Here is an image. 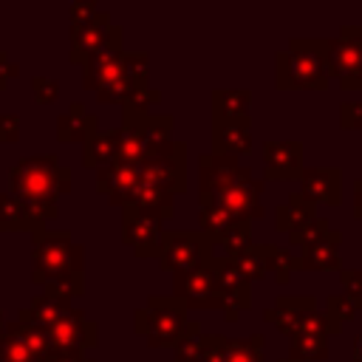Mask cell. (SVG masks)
Here are the masks:
<instances>
[{"mask_svg":"<svg viewBox=\"0 0 362 362\" xmlns=\"http://www.w3.org/2000/svg\"><path fill=\"white\" fill-rule=\"evenodd\" d=\"M31 280L48 294L79 297L85 291V249L71 240V232L42 226L31 232Z\"/></svg>","mask_w":362,"mask_h":362,"instance_id":"obj_1","label":"cell"},{"mask_svg":"<svg viewBox=\"0 0 362 362\" xmlns=\"http://www.w3.org/2000/svg\"><path fill=\"white\" fill-rule=\"evenodd\" d=\"M328 40L291 37L274 57V85L280 90H322L328 85Z\"/></svg>","mask_w":362,"mask_h":362,"instance_id":"obj_2","label":"cell"},{"mask_svg":"<svg viewBox=\"0 0 362 362\" xmlns=\"http://www.w3.org/2000/svg\"><path fill=\"white\" fill-rule=\"evenodd\" d=\"M8 184L23 206H57V201L71 192V170L54 153L28 156L11 167Z\"/></svg>","mask_w":362,"mask_h":362,"instance_id":"obj_3","label":"cell"},{"mask_svg":"<svg viewBox=\"0 0 362 362\" xmlns=\"http://www.w3.org/2000/svg\"><path fill=\"white\" fill-rule=\"evenodd\" d=\"M189 308L178 297L150 294L141 308L133 311V328L153 348H175L189 325Z\"/></svg>","mask_w":362,"mask_h":362,"instance_id":"obj_4","label":"cell"},{"mask_svg":"<svg viewBox=\"0 0 362 362\" xmlns=\"http://www.w3.org/2000/svg\"><path fill=\"white\" fill-rule=\"evenodd\" d=\"M215 257L212 240L198 229H167L158 246V263L164 272H189Z\"/></svg>","mask_w":362,"mask_h":362,"instance_id":"obj_5","label":"cell"},{"mask_svg":"<svg viewBox=\"0 0 362 362\" xmlns=\"http://www.w3.org/2000/svg\"><path fill=\"white\" fill-rule=\"evenodd\" d=\"M328 76L342 90H362V25H342L328 40Z\"/></svg>","mask_w":362,"mask_h":362,"instance_id":"obj_6","label":"cell"},{"mask_svg":"<svg viewBox=\"0 0 362 362\" xmlns=\"http://www.w3.org/2000/svg\"><path fill=\"white\" fill-rule=\"evenodd\" d=\"M173 297H178L187 308H226V297L218 286L212 257L189 272L173 274Z\"/></svg>","mask_w":362,"mask_h":362,"instance_id":"obj_7","label":"cell"},{"mask_svg":"<svg viewBox=\"0 0 362 362\" xmlns=\"http://www.w3.org/2000/svg\"><path fill=\"white\" fill-rule=\"evenodd\" d=\"M141 181H150L173 195L187 192V144L173 141L156 156L144 158L141 164Z\"/></svg>","mask_w":362,"mask_h":362,"instance_id":"obj_8","label":"cell"},{"mask_svg":"<svg viewBox=\"0 0 362 362\" xmlns=\"http://www.w3.org/2000/svg\"><path fill=\"white\" fill-rule=\"evenodd\" d=\"M260 192H263V181L255 178L252 170H246L235 184H229L226 189L215 192V195H204L212 198L221 209H226L235 221H257L263 218V204H260Z\"/></svg>","mask_w":362,"mask_h":362,"instance_id":"obj_9","label":"cell"},{"mask_svg":"<svg viewBox=\"0 0 362 362\" xmlns=\"http://www.w3.org/2000/svg\"><path fill=\"white\" fill-rule=\"evenodd\" d=\"M161 218L139 209V206H124L122 209V243L133 249L136 257H158L161 246Z\"/></svg>","mask_w":362,"mask_h":362,"instance_id":"obj_10","label":"cell"},{"mask_svg":"<svg viewBox=\"0 0 362 362\" xmlns=\"http://www.w3.org/2000/svg\"><path fill=\"white\" fill-rule=\"evenodd\" d=\"M122 37H124V28L116 25L110 42H107L96 57H90V59L82 65V85H85L88 90L96 93L99 88H105V85H110V82H116V79H122V76L127 74V68H124L127 51H124V45H122Z\"/></svg>","mask_w":362,"mask_h":362,"instance_id":"obj_11","label":"cell"},{"mask_svg":"<svg viewBox=\"0 0 362 362\" xmlns=\"http://www.w3.org/2000/svg\"><path fill=\"white\" fill-rule=\"evenodd\" d=\"M45 334H48L51 348L59 354H85L88 348H96L99 342V325L90 317H85L82 308H74L65 320L51 325Z\"/></svg>","mask_w":362,"mask_h":362,"instance_id":"obj_12","label":"cell"},{"mask_svg":"<svg viewBox=\"0 0 362 362\" xmlns=\"http://www.w3.org/2000/svg\"><path fill=\"white\" fill-rule=\"evenodd\" d=\"M263 334H252L243 339L204 334V356L201 362H263Z\"/></svg>","mask_w":362,"mask_h":362,"instance_id":"obj_13","label":"cell"},{"mask_svg":"<svg viewBox=\"0 0 362 362\" xmlns=\"http://www.w3.org/2000/svg\"><path fill=\"white\" fill-rule=\"evenodd\" d=\"M303 144L300 141H263V178L291 181L303 173Z\"/></svg>","mask_w":362,"mask_h":362,"instance_id":"obj_14","label":"cell"},{"mask_svg":"<svg viewBox=\"0 0 362 362\" xmlns=\"http://www.w3.org/2000/svg\"><path fill=\"white\" fill-rule=\"evenodd\" d=\"M249 167H243L235 156H215L201 153L198 156V195H215L235 184Z\"/></svg>","mask_w":362,"mask_h":362,"instance_id":"obj_15","label":"cell"},{"mask_svg":"<svg viewBox=\"0 0 362 362\" xmlns=\"http://www.w3.org/2000/svg\"><path fill=\"white\" fill-rule=\"evenodd\" d=\"M139 181H141V167L139 164L113 161V164L96 170V192L107 195V201L122 206V209L133 201V192H136Z\"/></svg>","mask_w":362,"mask_h":362,"instance_id":"obj_16","label":"cell"},{"mask_svg":"<svg viewBox=\"0 0 362 362\" xmlns=\"http://www.w3.org/2000/svg\"><path fill=\"white\" fill-rule=\"evenodd\" d=\"M113 23L107 11H99L88 25L82 28H71V62L74 65H85L90 57H96L113 37Z\"/></svg>","mask_w":362,"mask_h":362,"instance_id":"obj_17","label":"cell"},{"mask_svg":"<svg viewBox=\"0 0 362 362\" xmlns=\"http://www.w3.org/2000/svg\"><path fill=\"white\" fill-rule=\"evenodd\" d=\"M300 192L311 204H342V170L339 167H303L300 173Z\"/></svg>","mask_w":362,"mask_h":362,"instance_id":"obj_18","label":"cell"},{"mask_svg":"<svg viewBox=\"0 0 362 362\" xmlns=\"http://www.w3.org/2000/svg\"><path fill=\"white\" fill-rule=\"evenodd\" d=\"M317 311V297L305 294V297H277L274 305H269L263 311V320L272 322L280 334L294 337L303 331V322L308 314Z\"/></svg>","mask_w":362,"mask_h":362,"instance_id":"obj_19","label":"cell"},{"mask_svg":"<svg viewBox=\"0 0 362 362\" xmlns=\"http://www.w3.org/2000/svg\"><path fill=\"white\" fill-rule=\"evenodd\" d=\"M252 150V119H221L212 116V153L215 156H246Z\"/></svg>","mask_w":362,"mask_h":362,"instance_id":"obj_20","label":"cell"},{"mask_svg":"<svg viewBox=\"0 0 362 362\" xmlns=\"http://www.w3.org/2000/svg\"><path fill=\"white\" fill-rule=\"evenodd\" d=\"M76 305L71 303V297H62V294H37L25 308H20L17 320L20 322H28V325H37L42 331H48L51 325H57L59 320H65Z\"/></svg>","mask_w":362,"mask_h":362,"instance_id":"obj_21","label":"cell"},{"mask_svg":"<svg viewBox=\"0 0 362 362\" xmlns=\"http://www.w3.org/2000/svg\"><path fill=\"white\" fill-rule=\"evenodd\" d=\"M339 246H342V232L331 229L322 240H317L308 249H300V269L308 272H328V269H342V257H339Z\"/></svg>","mask_w":362,"mask_h":362,"instance_id":"obj_22","label":"cell"},{"mask_svg":"<svg viewBox=\"0 0 362 362\" xmlns=\"http://www.w3.org/2000/svg\"><path fill=\"white\" fill-rule=\"evenodd\" d=\"M119 156V127L110 130H96L82 141V164L90 170H102L113 164Z\"/></svg>","mask_w":362,"mask_h":362,"instance_id":"obj_23","label":"cell"},{"mask_svg":"<svg viewBox=\"0 0 362 362\" xmlns=\"http://www.w3.org/2000/svg\"><path fill=\"white\" fill-rule=\"evenodd\" d=\"M96 124H99V119L93 113H88L82 102H71L68 113L57 116V139L62 144L85 141L90 133H96Z\"/></svg>","mask_w":362,"mask_h":362,"instance_id":"obj_24","label":"cell"},{"mask_svg":"<svg viewBox=\"0 0 362 362\" xmlns=\"http://www.w3.org/2000/svg\"><path fill=\"white\" fill-rule=\"evenodd\" d=\"M314 218H317V204H311V201L297 189V192L288 195L286 204H280V206L274 209V229L288 235V232L300 229L303 223H308V221H314Z\"/></svg>","mask_w":362,"mask_h":362,"instance_id":"obj_25","label":"cell"},{"mask_svg":"<svg viewBox=\"0 0 362 362\" xmlns=\"http://www.w3.org/2000/svg\"><path fill=\"white\" fill-rule=\"evenodd\" d=\"M127 206H139V209H144V212H150L161 221H170L175 215V195L150 184V181H139V187L133 192V201Z\"/></svg>","mask_w":362,"mask_h":362,"instance_id":"obj_26","label":"cell"},{"mask_svg":"<svg viewBox=\"0 0 362 362\" xmlns=\"http://www.w3.org/2000/svg\"><path fill=\"white\" fill-rule=\"evenodd\" d=\"M252 90L246 88H218L212 90V116L221 119H252Z\"/></svg>","mask_w":362,"mask_h":362,"instance_id":"obj_27","label":"cell"},{"mask_svg":"<svg viewBox=\"0 0 362 362\" xmlns=\"http://www.w3.org/2000/svg\"><path fill=\"white\" fill-rule=\"evenodd\" d=\"M173 127H175V119L167 116V113H150L144 119V158L156 156L158 150H164L167 144H173Z\"/></svg>","mask_w":362,"mask_h":362,"instance_id":"obj_28","label":"cell"},{"mask_svg":"<svg viewBox=\"0 0 362 362\" xmlns=\"http://www.w3.org/2000/svg\"><path fill=\"white\" fill-rule=\"evenodd\" d=\"M212 246H215V255L235 260L238 255H243L252 246V223L249 221L232 223L226 232H221L218 238H212Z\"/></svg>","mask_w":362,"mask_h":362,"instance_id":"obj_29","label":"cell"},{"mask_svg":"<svg viewBox=\"0 0 362 362\" xmlns=\"http://www.w3.org/2000/svg\"><path fill=\"white\" fill-rule=\"evenodd\" d=\"M232 223H238L226 209H221L212 198L198 195V232H204L209 240L218 238L221 232H226Z\"/></svg>","mask_w":362,"mask_h":362,"instance_id":"obj_30","label":"cell"},{"mask_svg":"<svg viewBox=\"0 0 362 362\" xmlns=\"http://www.w3.org/2000/svg\"><path fill=\"white\" fill-rule=\"evenodd\" d=\"M288 359L294 362H322L328 359V337L322 334H294L288 342Z\"/></svg>","mask_w":362,"mask_h":362,"instance_id":"obj_31","label":"cell"},{"mask_svg":"<svg viewBox=\"0 0 362 362\" xmlns=\"http://www.w3.org/2000/svg\"><path fill=\"white\" fill-rule=\"evenodd\" d=\"M0 232H34L23 201L11 192H0Z\"/></svg>","mask_w":362,"mask_h":362,"instance_id":"obj_32","label":"cell"},{"mask_svg":"<svg viewBox=\"0 0 362 362\" xmlns=\"http://www.w3.org/2000/svg\"><path fill=\"white\" fill-rule=\"evenodd\" d=\"M266 266L274 274V280L283 286V283L291 280V272L300 269V257L291 249H283L277 243H266Z\"/></svg>","mask_w":362,"mask_h":362,"instance_id":"obj_33","label":"cell"},{"mask_svg":"<svg viewBox=\"0 0 362 362\" xmlns=\"http://www.w3.org/2000/svg\"><path fill=\"white\" fill-rule=\"evenodd\" d=\"M235 269L249 280V283H255V280H263L266 274H269V266H266V243H252L243 255H238L235 260Z\"/></svg>","mask_w":362,"mask_h":362,"instance_id":"obj_34","label":"cell"},{"mask_svg":"<svg viewBox=\"0 0 362 362\" xmlns=\"http://www.w3.org/2000/svg\"><path fill=\"white\" fill-rule=\"evenodd\" d=\"M173 351H175L173 362H201V356H204V331H201V325L195 320H189L181 342Z\"/></svg>","mask_w":362,"mask_h":362,"instance_id":"obj_35","label":"cell"},{"mask_svg":"<svg viewBox=\"0 0 362 362\" xmlns=\"http://www.w3.org/2000/svg\"><path fill=\"white\" fill-rule=\"evenodd\" d=\"M328 232H331L328 218H320V215H317L314 221H308V223H303L300 229L288 232V243H291L294 249H308V246H314L317 240H322Z\"/></svg>","mask_w":362,"mask_h":362,"instance_id":"obj_36","label":"cell"},{"mask_svg":"<svg viewBox=\"0 0 362 362\" xmlns=\"http://www.w3.org/2000/svg\"><path fill=\"white\" fill-rule=\"evenodd\" d=\"M0 362H37V359L23 345V339L6 328L3 337H0Z\"/></svg>","mask_w":362,"mask_h":362,"instance_id":"obj_37","label":"cell"},{"mask_svg":"<svg viewBox=\"0 0 362 362\" xmlns=\"http://www.w3.org/2000/svg\"><path fill=\"white\" fill-rule=\"evenodd\" d=\"M124 65H127L130 82H133L139 90H144V88H147V76H150V57H147V51H127Z\"/></svg>","mask_w":362,"mask_h":362,"instance_id":"obj_38","label":"cell"},{"mask_svg":"<svg viewBox=\"0 0 362 362\" xmlns=\"http://www.w3.org/2000/svg\"><path fill=\"white\" fill-rule=\"evenodd\" d=\"M31 90H34V99L40 105H51L59 99V82L54 76H42V74L31 76Z\"/></svg>","mask_w":362,"mask_h":362,"instance_id":"obj_39","label":"cell"},{"mask_svg":"<svg viewBox=\"0 0 362 362\" xmlns=\"http://www.w3.org/2000/svg\"><path fill=\"white\" fill-rule=\"evenodd\" d=\"M339 283L345 288V297H351L356 311H362V269H339Z\"/></svg>","mask_w":362,"mask_h":362,"instance_id":"obj_40","label":"cell"},{"mask_svg":"<svg viewBox=\"0 0 362 362\" xmlns=\"http://www.w3.org/2000/svg\"><path fill=\"white\" fill-rule=\"evenodd\" d=\"M325 314L345 325L348 320H354L356 305H354V303H351V297H345V294H331V297L325 300Z\"/></svg>","mask_w":362,"mask_h":362,"instance_id":"obj_41","label":"cell"},{"mask_svg":"<svg viewBox=\"0 0 362 362\" xmlns=\"http://www.w3.org/2000/svg\"><path fill=\"white\" fill-rule=\"evenodd\" d=\"M96 14H99V8H96L93 0H76V3L71 6V28H82V25H88Z\"/></svg>","mask_w":362,"mask_h":362,"instance_id":"obj_42","label":"cell"},{"mask_svg":"<svg viewBox=\"0 0 362 362\" xmlns=\"http://www.w3.org/2000/svg\"><path fill=\"white\" fill-rule=\"evenodd\" d=\"M339 124L345 130H362V102H342L339 105Z\"/></svg>","mask_w":362,"mask_h":362,"instance_id":"obj_43","label":"cell"},{"mask_svg":"<svg viewBox=\"0 0 362 362\" xmlns=\"http://www.w3.org/2000/svg\"><path fill=\"white\" fill-rule=\"evenodd\" d=\"M20 130H23V122H20L17 113H0V144L17 141Z\"/></svg>","mask_w":362,"mask_h":362,"instance_id":"obj_44","label":"cell"},{"mask_svg":"<svg viewBox=\"0 0 362 362\" xmlns=\"http://www.w3.org/2000/svg\"><path fill=\"white\" fill-rule=\"evenodd\" d=\"M158 102H161V90H156V88H144V90H139V93L127 102V107L141 110V113H150V107L158 105Z\"/></svg>","mask_w":362,"mask_h":362,"instance_id":"obj_45","label":"cell"},{"mask_svg":"<svg viewBox=\"0 0 362 362\" xmlns=\"http://www.w3.org/2000/svg\"><path fill=\"white\" fill-rule=\"evenodd\" d=\"M17 76H20V65L11 62L6 51H0V90H3L11 79H17Z\"/></svg>","mask_w":362,"mask_h":362,"instance_id":"obj_46","label":"cell"},{"mask_svg":"<svg viewBox=\"0 0 362 362\" xmlns=\"http://www.w3.org/2000/svg\"><path fill=\"white\" fill-rule=\"evenodd\" d=\"M48 362H93V359H88L85 354H59V351H54L48 356Z\"/></svg>","mask_w":362,"mask_h":362,"instance_id":"obj_47","label":"cell"},{"mask_svg":"<svg viewBox=\"0 0 362 362\" xmlns=\"http://www.w3.org/2000/svg\"><path fill=\"white\" fill-rule=\"evenodd\" d=\"M354 218L362 221V178L354 181Z\"/></svg>","mask_w":362,"mask_h":362,"instance_id":"obj_48","label":"cell"},{"mask_svg":"<svg viewBox=\"0 0 362 362\" xmlns=\"http://www.w3.org/2000/svg\"><path fill=\"white\" fill-rule=\"evenodd\" d=\"M351 362H362V334L354 337V351H351Z\"/></svg>","mask_w":362,"mask_h":362,"instance_id":"obj_49","label":"cell"},{"mask_svg":"<svg viewBox=\"0 0 362 362\" xmlns=\"http://www.w3.org/2000/svg\"><path fill=\"white\" fill-rule=\"evenodd\" d=\"M3 331H6V320H3V311H0V337H3Z\"/></svg>","mask_w":362,"mask_h":362,"instance_id":"obj_50","label":"cell"},{"mask_svg":"<svg viewBox=\"0 0 362 362\" xmlns=\"http://www.w3.org/2000/svg\"><path fill=\"white\" fill-rule=\"evenodd\" d=\"M280 362H294V359H280Z\"/></svg>","mask_w":362,"mask_h":362,"instance_id":"obj_51","label":"cell"}]
</instances>
